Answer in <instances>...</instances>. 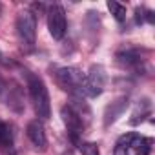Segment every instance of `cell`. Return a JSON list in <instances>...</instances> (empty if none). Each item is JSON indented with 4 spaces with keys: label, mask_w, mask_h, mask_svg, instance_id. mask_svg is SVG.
<instances>
[{
    "label": "cell",
    "mask_w": 155,
    "mask_h": 155,
    "mask_svg": "<svg viewBox=\"0 0 155 155\" xmlns=\"http://www.w3.org/2000/svg\"><path fill=\"white\" fill-rule=\"evenodd\" d=\"M28 86H29V95H31V101H33L35 113L38 115V119L48 120L51 117V104H49V93H48L46 84L42 82V79H38V77L29 75Z\"/></svg>",
    "instance_id": "2"
},
{
    "label": "cell",
    "mask_w": 155,
    "mask_h": 155,
    "mask_svg": "<svg viewBox=\"0 0 155 155\" xmlns=\"http://www.w3.org/2000/svg\"><path fill=\"white\" fill-rule=\"evenodd\" d=\"M79 150H81L82 155H101L99 146L95 142H81L79 144Z\"/></svg>",
    "instance_id": "12"
},
{
    "label": "cell",
    "mask_w": 155,
    "mask_h": 155,
    "mask_svg": "<svg viewBox=\"0 0 155 155\" xmlns=\"http://www.w3.org/2000/svg\"><path fill=\"white\" fill-rule=\"evenodd\" d=\"M28 137L29 140L33 142L35 148H40V150H46L48 146V137H46V130L42 126L40 120H31L28 124Z\"/></svg>",
    "instance_id": "5"
},
{
    "label": "cell",
    "mask_w": 155,
    "mask_h": 155,
    "mask_svg": "<svg viewBox=\"0 0 155 155\" xmlns=\"http://www.w3.org/2000/svg\"><path fill=\"white\" fill-rule=\"evenodd\" d=\"M0 146L2 148L13 146V131L6 122H0Z\"/></svg>",
    "instance_id": "10"
},
{
    "label": "cell",
    "mask_w": 155,
    "mask_h": 155,
    "mask_svg": "<svg viewBox=\"0 0 155 155\" xmlns=\"http://www.w3.org/2000/svg\"><path fill=\"white\" fill-rule=\"evenodd\" d=\"M151 144H153V140L150 137H139L133 144L135 155H150L151 153Z\"/></svg>",
    "instance_id": "8"
},
{
    "label": "cell",
    "mask_w": 155,
    "mask_h": 155,
    "mask_svg": "<svg viewBox=\"0 0 155 155\" xmlns=\"http://www.w3.org/2000/svg\"><path fill=\"white\" fill-rule=\"evenodd\" d=\"M66 28H68V20H66L64 8L58 6V4H53L48 9V29H49V35L55 40H60L64 37V33H66Z\"/></svg>",
    "instance_id": "4"
},
{
    "label": "cell",
    "mask_w": 155,
    "mask_h": 155,
    "mask_svg": "<svg viewBox=\"0 0 155 155\" xmlns=\"http://www.w3.org/2000/svg\"><path fill=\"white\" fill-rule=\"evenodd\" d=\"M126 106H128V99H126V97H119L117 101H113V102L106 108V113H104V126L113 124V122L122 115V111L126 110Z\"/></svg>",
    "instance_id": "7"
},
{
    "label": "cell",
    "mask_w": 155,
    "mask_h": 155,
    "mask_svg": "<svg viewBox=\"0 0 155 155\" xmlns=\"http://www.w3.org/2000/svg\"><path fill=\"white\" fill-rule=\"evenodd\" d=\"M55 81L66 91L88 95V79L79 68H57L55 69Z\"/></svg>",
    "instance_id": "1"
},
{
    "label": "cell",
    "mask_w": 155,
    "mask_h": 155,
    "mask_svg": "<svg viewBox=\"0 0 155 155\" xmlns=\"http://www.w3.org/2000/svg\"><path fill=\"white\" fill-rule=\"evenodd\" d=\"M108 9L113 15V18L117 22H124L126 20V6H122L120 2H115V0H110L108 2Z\"/></svg>",
    "instance_id": "9"
},
{
    "label": "cell",
    "mask_w": 155,
    "mask_h": 155,
    "mask_svg": "<svg viewBox=\"0 0 155 155\" xmlns=\"http://www.w3.org/2000/svg\"><path fill=\"white\" fill-rule=\"evenodd\" d=\"M17 33L20 37V40L26 46H33L35 44V37H37V18L31 11H20L17 15Z\"/></svg>",
    "instance_id": "3"
},
{
    "label": "cell",
    "mask_w": 155,
    "mask_h": 155,
    "mask_svg": "<svg viewBox=\"0 0 155 155\" xmlns=\"http://www.w3.org/2000/svg\"><path fill=\"white\" fill-rule=\"evenodd\" d=\"M60 115H62V120H64L66 128L71 131V135L82 133V130H84V122H82V119L77 115L69 106H64V108L60 110Z\"/></svg>",
    "instance_id": "6"
},
{
    "label": "cell",
    "mask_w": 155,
    "mask_h": 155,
    "mask_svg": "<svg viewBox=\"0 0 155 155\" xmlns=\"http://www.w3.org/2000/svg\"><path fill=\"white\" fill-rule=\"evenodd\" d=\"M137 139H139V135H137V133H133V131H130V133H126V135L119 137L117 146H119V148H122V150H130V148H133V144H135V140H137Z\"/></svg>",
    "instance_id": "11"
}]
</instances>
